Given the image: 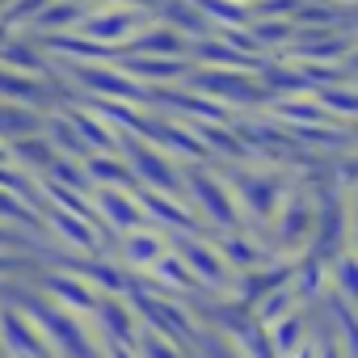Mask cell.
Wrapping results in <instances>:
<instances>
[{
	"label": "cell",
	"instance_id": "6da1fadb",
	"mask_svg": "<svg viewBox=\"0 0 358 358\" xmlns=\"http://www.w3.org/2000/svg\"><path fill=\"white\" fill-rule=\"evenodd\" d=\"M106 13H114V17H89V22H85V30H89L93 38H127V34L139 26L135 9H106Z\"/></svg>",
	"mask_w": 358,
	"mask_h": 358
},
{
	"label": "cell",
	"instance_id": "7a4b0ae2",
	"mask_svg": "<svg viewBox=\"0 0 358 358\" xmlns=\"http://www.w3.org/2000/svg\"><path fill=\"white\" fill-rule=\"evenodd\" d=\"M135 47H139V51H177V38H173V34H148V38H139Z\"/></svg>",
	"mask_w": 358,
	"mask_h": 358
}]
</instances>
